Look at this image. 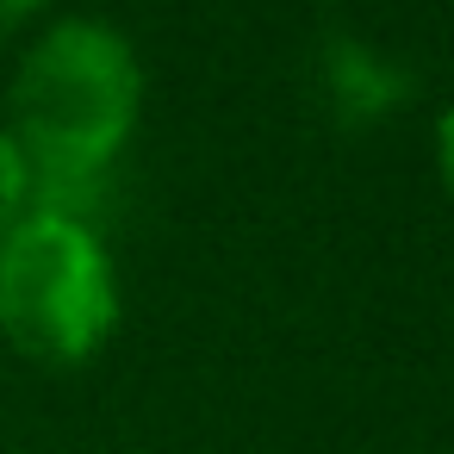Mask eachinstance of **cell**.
Masks as SVG:
<instances>
[{"instance_id": "cell-1", "label": "cell", "mask_w": 454, "mask_h": 454, "mask_svg": "<svg viewBox=\"0 0 454 454\" xmlns=\"http://www.w3.org/2000/svg\"><path fill=\"white\" fill-rule=\"evenodd\" d=\"M144 119L137 44L106 20L44 26L7 82V137L32 175V206L82 212Z\"/></svg>"}, {"instance_id": "cell-2", "label": "cell", "mask_w": 454, "mask_h": 454, "mask_svg": "<svg viewBox=\"0 0 454 454\" xmlns=\"http://www.w3.org/2000/svg\"><path fill=\"white\" fill-rule=\"evenodd\" d=\"M119 330V268L82 212L26 206L0 231V342L38 367H88Z\"/></svg>"}, {"instance_id": "cell-3", "label": "cell", "mask_w": 454, "mask_h": 454, "mask_svg": "<svg viewBox=\"0 0 454 454\" xmlns=\"http://www.w3.org/2000/svg\"><path fill=\"white\" fill-rule=\"evenodd\" d=\"M324 88H330V100L348 125H373L404 100V75L373 44H355V38H336L324 51Z\"/></svg>"}, {"instance_id": "cell-4", "label": "cell", "mask_w": 454, "mask_h": 454, "mask_svg": "<svg viewBox=\"0 0 454 454\" xmlns=\"http://www.w3.org/2000/svg\"><path fill=\"white\" fill-rule=\"evenodd\" d=\"M26 206H32V175H26V162H20L7 125H0V231H7Z\"/></svg>"}, {"instance_id": "cell-5", "label": "cell", "mask_w": 454, "mask_h": 454, "mask_svg": "<svg viewBox=\"0 0 454 454\" xmlns=\"http://www.w3.org/2000/svg\"><path fill=\"white\" fill-rule=\"evenodd\" d=\"M429 144H435V181H442V193H448V206H454V100L435 113Z\"/></svg>"}, {"instance_id": "cell-6", "label": "cell", "mask_w": 454, "mask_h": 454, "mask_svg": "<svg viewBox=\"0 0 454 454\" xmlns=\"http://www.w3.org/2000/svg\"><path fill=\"white\" fill-rule=\"evenodd\" d=\"M38 13H44V0H0V51H7Z\"/></svg>"}]
</instances>
